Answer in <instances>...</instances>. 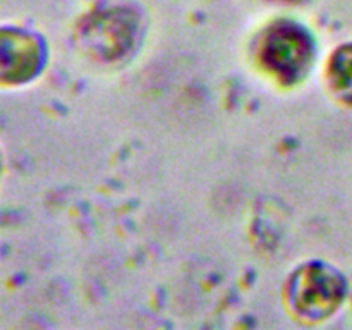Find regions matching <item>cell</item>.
<instances>
[{
  "instance_id": "1",
  "label": "cell",
  "mask_w": 352,
  "mask_h": 330,
  "mask_svg": "<svg viewBox=\"0 0 352 330\" xmlns=\"http://www.w3.org/2000/svg\"><path fill=\"white\" fill-rule=\"evenodd\" d=\"M263 58L270 69L291 78L306 67L309 58V41L292 26L275 28L263 43Z\"/></svg>"
},
{
  "instance_id": "2",
  "label": "cell",
  "mask_w": 352,
  "mask_h": 330,
  "mask_svg": "<svg viewBox=\"0 0 352 330\" xmlns=\"http://www.w3.org/2000/svg\"><path fill=\"white\" fill-rule=\"evenodd\" d=\"M120 14L110 12L98 16L86 30L89 43L95 45L96 50L107 57H117V54L124 52V47L129 41L127 34L131 33V28L126 17Z\"/></svg>"
},
{
  "instance_id": "5",
  "label": "cell",
  "mask_w": 352,
  "mask_h": 330,
  "mask_svg": "<svg viewBox=\"0 0 352 330\" xmlns=\"http://www.w3.org/2000/svg\"><path fill=\"white\" fill-rule=\"evenodd\" d=\"M333 85L344 98L352 100V47L344 48L332 65Z\"/></svg>"
},
{
  "instance_id": "4",
  "label": "cell",
  "mask_w": 352,
  "mask_h": 330,
  "mask_svg": "<svg viewBox=\"0 0 352 330\" xmlns=\"http://www.w3.org/2000/svg\"><path fill=\"white\" fill-rule=\"evenodd\" d=\"M2 47V65L3 71H23L34 69L38 64V48L26 34L12 33V40L3 34Z\"/></svg>"
},
{
  "instance_id": "3",
  "label": "cell",
  "mask_w": 352,
  "mask_h": 330,
  "mask_svg": "<svg viewBox=\"0 0 352 330\" xmlns=\"http://www.w3.org/2000/svg\"><path fill=\"white\" fill-rule=\"evenodd\" d=\"M339 296L336 282L329 274L322 270H313L311 274L301 278V287L298 291V305L302 306L305 311L320 313L329 309Z\"/></svg>"
}]
</instances>
